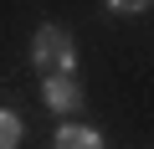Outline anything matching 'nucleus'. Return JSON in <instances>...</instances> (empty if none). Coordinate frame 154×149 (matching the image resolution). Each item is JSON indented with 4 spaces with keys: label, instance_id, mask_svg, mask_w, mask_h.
I'll return each mask as SVG.
<instances>
[{
    "label": "nucleus",
    "instance_id": "nucleus-3",
    "mask_svg": "<svg viewBox=\"0 0 154 149\" xmlns=\"http://www.w3.org/2000/svg\"><path fill=\"white\" fill-rule=\"evenodd\" d=\"M51 149H103V134H98L93 123H62Z\"/></svg>",
    "mask_w": 154,
    "mask_h": 149
},
{
    "label": "nucleus",
    "instance_id": "nucleus-2",
    "mask_svg": "<svg viewBox=\"0 0 154 149\" xmlns=\"http://www.w3.org/2000/svg\"><path fill=\"white\" fill-rule=\"evenodd\" d=\"M41 93H46V108H51V113H77V108H82V88H77L72 72L41 77Z\"/></svg>",
    "mask_w": 154,
    "mask_h": 149
},
{
    "label": "nucleus",
    "instance_id": "nucleus-5",
    "mask_svg": "<svg viewBox=\"0 0 154 149\" xmlns=\"http://www.w3.org/2000/svg\"><path fill=\"white\" fill-rule=\"evenodd\" d=\"M108 11H118V16H139V11H149V0H108Z\"/></svg>",
    "mask_w": 154,
    "mask_h": 149
},
{
    "label": "nucleus",
    "instance_id": "nucleus-1",
    "mask_svg": "<svg viewBox=\"0 0 154 149\" xmlns=\"http://www.w3.org/2000/svg\"><path fill=\"white\" fill-rule=\"evenodd\" d=\"M31 62H36L41 77L72 72V67H77V41H72V31H67V26H57V21L36 26V36H31Z\"/></svg>",
    "mask_w": 154,
    "mask_h": 149
},
{
    "label": "nucleus",
    "instance_id": "nucleus-4",
    "mask_svg": "<svg viewBox=\"0 0 154 149\" xmlns=\"http://www.w3.org/2000/svg\"><path fill=\"white\" fill-rule=\"evenodd\" d=\"M21 144V118L11 108H0V149H16Z\"/></svg>",
    "mask_w": 154,
    "mask_h": 149
}]
</instances>
